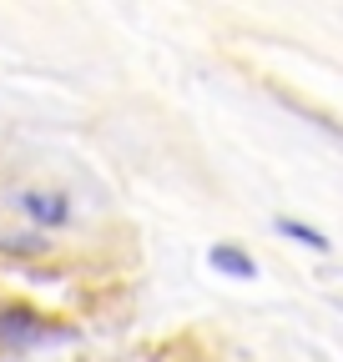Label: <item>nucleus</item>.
I'll list each match as a JSON object with an SVG mask.
<instances>
[{
	"label": "nucleus",
	"mask_w": 343,
	"mask_h": 362,
	"mask_svg": "<svg viewBox=\"0 0 343 362\" xmlns=\"http://www.w3.org/2000/svg\"><path fill=\"white\" fill-rule=\"evenodd\" d=\"M16 206H21L30 221H40V226H66V221H71V202H66L61 192H26Z\"/></svg>",
	"instance_id": "f257e3e1"
},
{
	"label": "nucleus",
	"mask_w": 343,
	"mask_h": 362,
	"mask_svg": "<svg viewBox=\"0 0 343 362\" xmlns=\"http://www.w3.org/2000/svg\"><path fill=\"white\" fill-rule=\"evenodd\" d=\"M207 262H212V272H227V277H237V282H252L257 277V262L242 247H232V242H218V247L207 252Z\"/></svg>",
	"instance_id": "f03ea898"
},
{
	"label": "nucleus",
	"mask_w": 343,
	"mask_h": 362,
	"mask_svg": "<svg viewBox=\"0 0 343 362\" xmlns=\"http://www.w3.org/2000/svg\"><path fill=\"white\" fill-rule=\"evenodd\" d=\"M273 96H278V101H283V106H288V111H293L298 121H308L313 131H323V136H333V141H343V121L323 116V111H318V106H308V101H298L293 90H283V86H273Z\"/></svg>",
	"instance_id": "7ed1b4c3"
},
{
	"label": "nucleus",
	"mask_w": 343,
	"mask_h": 362,
	"mask_svg": "<svg viewBox=\"0 0 343 362\" xmlns=\"http://www.w3.org/2000/svg\"><path fill=\"white\" fill-rule=\"evenodd\" d=\"M40 337H46V327H40L30 312H21V307H6V312H0V342L21 347V342H40Z\"/></svg>",
	"instance_id": "20e7f679"
},
{
	"label": "nucleus",
	"mask_w": 343,
	"mask_h": 362,
	"mask_svg": "<svg viewBox=\"0 0 343 362\" xmlns=\"http://www.w3.org/2000/svg\"><path fill=\"white\" fill-rule=\"evenodd\" d=\"M278 232H283V237H293V242H303V247H313V252H328V247H333V242L318 232V226L293 221V216H278Z\"/></svg>",
	"instance_id": "39448f33"
},
{
	"label": "nucleus",
	"mask_w": 343,
	"mask_h": 362,
	"mask_svg": "<svg viewBox=\"0 0 343 362\" xmlns=\"http://www.w3.org/2000/svg\"><path fill=\"white\" fill-rule=\"evenodd\" d=\"M40 237H0V252H40Z\"/></svg>",
	"instance_id": "423d86ee"
},
{
	"label": "nucleus",
	"mask_w": 343,
	"mask_h": 362,
	"mask_svg": "<svg viewBox=\"0 0 343 362\" xmlns=\"http://www.w3.org/2000/svg\"><path fill=\"white\" fill-rule=\"evenodd\" d=\"M318 282H323V292H328L333 302H343V272H333V267H328V272H318Z\"/></svg>",
	"instance_id": "0eeeda50"
}]
</instances>
